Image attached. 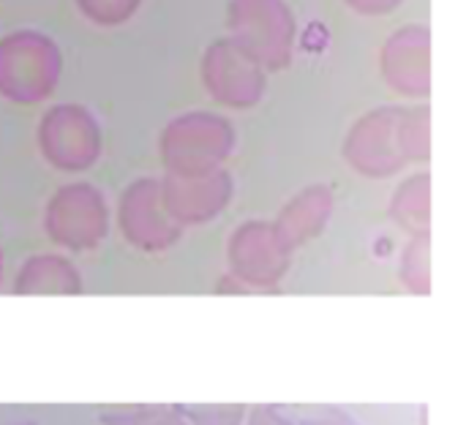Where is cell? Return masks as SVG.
<instances>
[{
  "mask_svg": "<svg viewBox=\"0 0 466 425\" xmlns=\"http://www.w3.org/2000/svg\"><path fill=\"white\" fill-rule=\"evenodd\" d=\"M243 425H298L281 407H270V404H259V407H254L248 415H246V420Z\"/></svg>",
  "mask_w": 466,
  "mask_h": 425,
  "instance_id": "20",
  "label": "cell"
},
{
  "mask_svg": "<svg viewBox=\"0 0 466 425\" xmlns=\"http://www.w3.org/2000/svg\"><path fill=\"white\" fill-rule=\"evenodd\" d=\"M79 14L98 27H120L142 8V0H74Z\"/></svg>",
  "mask_w": 466,
  "mask_h": 425,
  "instance_id": "17",
  "label": "cell"
},
{
  "mask_svg": "<svg viewBox=\"0 0 466 425\" xmlns=\"http://www.w3.org/2000/svg\"><path fill=\"white\" fill-rule=\"evenodd\" d=\"M399 109L401 106L396 104L374 106L350 126L341 153H344V161L358 175L371 177V180H385V177L399 175L407 167L399 150V134H396Z\"/></svg>",
  "mask_w": 466,
  "mask_h": 425,
  "instance_id": "7",
  "label": "cell"
},
{
  "mask_svg": "<svg viewBox=\"0 0 466 425\" xmlns=\"http://www.w3.org/2000/svg\"><path fill=\"white\" fill-rule=\"evenodd\" d=\"M38 150L60 172H85L101 158L104 134L96 115L82 104H55L38 120Z\"/></svg>",
  "mask_w": 466,
  "mask_h": 425,
  "instance_id": "4",
  "label": "cell"
},
{
  "mask_svg": "<svg viewBox=\"0 0 466 425\" xmlns=\"http://www.w3.org/2000/svg\"><path fill=\"white\" fill-rule=\"evenodd\" d=\"M298 425H360L350 412L336 410V407H322L311 415H306Z\"/></svg>",
  "mask_w": 466,
  "mask_h": 425,
  "instance_id": "21",
  "label": "cell"
},
{
  "mask_svg": "<svg viewBox=\"0 0 466 425\" xmlns=\"http://www.w3.org/2000/svg\"><path fill=\"white\" fill-rule=\"evenodd\" d=\"M292 251L284 246L270 221H246L240 224L227 243V262L232 278L246 289H270L289 270Z\"/></svg>",
  "mask_w": 466,
  "mask_h": 425,
  "instance_id": "8",
  "label": "cell"
},
{
  "mask_svg": "<svg viewBox=\"0 0 466 425\" xmlns=\"http://www.w3.org/2000/svg\"><path fill=\"white\" fill-rule=\"evenodd\" d=\"M399 150L407 164H426L431 158V109L429 104L399 109Z\"/></svg>",
  "mask_w": 466,
  "mask_h": 425,
  "instance_id": "15",
  "label": "cell"
},
{
  "mask_svg": "<svg viewBox=\"0 0 466 425\" xmlns=\"http://www.w3.org/2000/svg\"><path fill=\"white\" fill-rule=\"evenodd\" d=\"M208 96L227 109H254L268 90V71L232 38L213 41L199 60Z\"/></svg>",
  "mask_w": 466,
  "mask_h": 425,
  "instance_id": "6",
  "label": "cell"
},
{
  "mask_svg": "<svg viewBox=\"0 0 466 425\" xmlns=\"http://www.w3.org/2000/svg\"><path fill=\"white\" fill-rule=\"evenodd\" d=\"M235 150V126L205 109L172 117L158 137V156L169 175H208Z\"/></svg>",
  "mask_w": 466,
  "mask_h": 425,
  "instance_id": "1",
  "label": "cell"
},
{
  "mask_svg": "<svg viewBox=\"0 0 466 425\" xmlns=\"http://www.w3.org/2000/svg\"><path fill=\"white\" fill-rule=\"evenodd\" d=\"M145 425H188L177 412H175V407L172 410H164L161 415H156L150 423H145Z\"/></svg>",
  "mask_w": 466,
  "mask_h": 425,
  "instance_id": "23",
  "label": "cell"
},
{
  "mask_svg": "<svg viewBox=\"0 0 466 425\" xmlns=\"http://www.w3.org/2000/svg\"><path fill=\"white\" fill-rule=\"evenodd\" d=\"M355 14L360 16H388L393 14L404 0H344Z\"/></svg>",
  "mask_w": 466,
  "mask_h": 425,
  "instance_id": "22",
  "label": "cell"
},
{
  "mask_svg": "<svg viewBox=\"0 0 466 425\" xmlns=\"http://www.w3.org/2000/svg\"><path fill=\"white\" fill-rule=\"evenodd\" d=\"M161 202L177 227H199L218 218L232 202L235 183L221 167L208 175H164L158 180Z\"/></svg>",
  "mask_w": 466,
  "mask_h": 425,
  "instance_id": "11",
  "label": "cell"
},
{
  "mask_svg": "<svg viewBox=\"0 0 466 425\" xmlns=\"http://www.w3.org/2000/svg\"><path fill=\"white\" fill-rule=\"evenodd\" d=\"M46 238L68 251H93L109 232V207L90 183L60 186L44 207Z\"/></svg>",
  "mask_w": 466,
  "mask_h": 425,
  "instance_id": "5",
  "label": "cell"
},
{
  "mask_svg": "<svg viewBox=\"0 0 466 425\" xmlns=\"http://www.w3.org/2000/svg\"><path fill=\"white\" fill-rule=\"evenodd\" d=\"M63 74V52L41 30H14L0 38V96L11 104L46 101Z\"/></svg>",
  "mask_w": 466,
  "mask_h": 425,
  "instance_id": "2",
  "label": "cell"
},
{
  "mask_svg": "<svg viewBox=\"0 0 466 425\" xmlns=\"http://www.w3.org/2000/svg\"><path fill=\"white\" fill-rule=\"evenodd\" d=\"M117 224L134 248L150 254L172 248L183 232V227H177L167 213L156 177H139L123 191L117 205Z\"/></svg>",
  "mask_w": 466,
  "mask_h": 425,
  "instance_id": "10",
  "label": "cell"
},
{
  "mask_svg": "<svg viewBox=\"0 0 466 425\" xmlns=\"http://www.w3.org/2000/svg\"><path fill=\"white\" fill-rule=\"evenodd\" d=\"M229 38L265 71H281L295 57L298 19L287 0H229Z\"/></svg>",
  "mask_w": 466,
  "mask_h": 425,
  "instance_id": "3",
  "label": "cell"
},
{
  "mask_svg": "<svg viewBox=\"0 0 466 425\" xmlns=\"http://www.w3.org/2000/svg\"><path fill=\"white\" fill-rule=\"evenodd\" d=\"M16 295H79L82 276L60 254H35L22 262L14 278Z\"/></svg>",
  "mask_w": 466,
  "mask_h": 425,
  "instance_id": "13",
  "label": "cell"
},
{
  "mask_svg": "<svg viewBox=\"0 0 466 425\" xmlns=\"http://www.w3.org/2000/svg\"><path fill=\"white\" fill-rule=\"evenodd\" d=\"M390 218L412 238L429 235L431 229V175L415 172L396 186L390 197Z\"/></svg>",
  "mask_w": 466,
  "mask_h": 425,
  "instance_id": "14",
  "label": "cell"
},
{
  "mask_svg": "<svg viewBox=\"0 0 466 425\" xmlns=\"http://www.w3.org/2000/svg\"><path fill=\"white\" fill-rule=\"evenodd\" d=\"M16 425H33V423H16Z\"/></svg>",
  "mask_w": 466,
  "mask_h": 425,
  "instance_id": "24",
  "label": "cell"
},
{
  "mask_svg": "<svg viewBox=\"0 0 466 425\" xmlns=\"http://www.w3.org/2000/svg\"><path fill=\"white\" fill-rule=\"evenodd\" d=\"M333 207H336V199L328 186L322 183L306 186L281 207L279 218L273 221V229L279 232V238L284 240L289 251H298L300 246H306L309 240L325 232L333 216Z\"/></svg>",
  "mask_w": 466,
  "mask_h": 425,
  "instance_id": "12",
  "label": "cell"
},
{
  "mask_svg": "<svg viewBox=\"0 0 466 425\" xmlns=\"http://www.w3.org/2000/svg\"><path fill=\"white\" fill-rule=\"evenodd\" d=\"M401 284L412 295H429L431 292V238L418 235L407 243L399 265Z\"/></svg>",
  "mask_w": 466,
  "mask_h": 425,
  "instance_id": "16",
  "label": "cell"
},
{
  "mask_svg": "<svg viewBox=\"0 0 466 425\" xmlns=\"http://www.w3.org/2000/svg\"><path fill=\"white\" fill-rule=\"evenodd\" d=\"M175 412L188 425H243L248 410L243 404H186Z\"/></svg>",
  "mask_w": 466,
  "mask_h": 425,
  "instance_id": "18",
  "label": "cell"
},
{
  "mask_svg": "<svg viewBox=\"0 0 466 425\" xmlns=\"http://www.w3.org/2000/svg\"><path fill=\"white\" fill-rule=\"evenodd\" d=\"M167 407L158 404H131V407H115V410H104L98 415L101 425H145L150 423L156 415H161Z\"/></svg>",
  "mask_w": 466,
  "mask_h": 425,
  "instance_id": "19",
  "label": "cell"
},
{
  "mask_svg": "<svg viewBox=\"0 0 466 425\" xmlns=\"http://www.w3.org/2000/svg\"><path fill=\"white\" fill-rule=\"evenodd\" d=\"M382 79L407 98L431 96V30L429 25L410 22L393 30L380 49Z\"/></svg>",
  "mask_w": 466,
  "mask_h": 425,
  "instance_id": "9",
  "label": "cell"
}]
</instances>
